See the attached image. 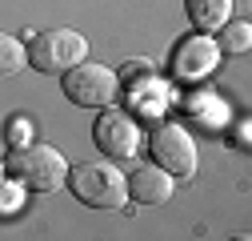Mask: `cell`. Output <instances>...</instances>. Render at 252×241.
<instances>
[{
    "label": "cell",
    "mask_w": 252,
    "mask_h": 241,
    "mask_svg": "<svg viewBox=\"0 0 252 241\" xmlns=\"http://www.w3.org/2000/svg\"><path fill=\"white\" fill-rule=\"evenodd\" d=\"M92 141H96V149H100L104 157L132 161L140 153V145H144V133H140V125H136L132 113H124V109H100L96 129H92Z\"/></svg>",
    "instance_id": "cell-7"
},
{
    "label": "cell",
    "mask_w": 252,
    "mask_h": 241,
    "mask_svg": "<svg viewBox=\"0 0 252 241\" xmlns=\"http://www.w3.org/2000/svg\"><path fill=\"white\" fill-rule=\"evenodd\" d=\"M148 153L156 165H164L172 177H196V165H200V153H196V141L192 133H188L184 125H172V120H164V125H156L148 133Z\"/></svg>",
    "instance_id": "cell-5"
},
{
    "label": "cell",
    "mask_w": 252,
    "mask_h": 241,
    "mask_svg": "<svg viewBox=\"0 0 252 241\" xmlns=\"http://www.w3.org/2000/svg\"><path fill=\"white\" fill-rule=\"evenodd\" d=\"M8 145H12V149L32 145V125H28L24 117H12V120H8Z\"/></svg>",
    "instance_id": "cell-12"
},
{
    "label": "cell",
    "mask_w": 252,
    "mask_h": 241,
    "mask_svg": "<svg viewBox=\"0 0 252 241\" xmlns=\"http://www.w3.org/2000/svg\"><path fill=\"white\" fill-rule=\"evenodd\" d=\"M20 189H24V181H16L12 173L4 177V213H12V209L20 205Z\"/></svg>",
    "instance_id": "cell-13"
},
{
    "label": "cell",
    "mask_w": 252,
    "mask_h": 241,
    "mask_svg": "<svg viewBox=\"0 0 252 241\" xmlns=\"http://www.w3.org/2000/svg\"><path fill=\"white\" fill-rule=\"evenodd\" d=\"M128 189H132V201L136 205H164L176 189V177L164 169V165H144V169H132L128 177Z\"/></svg>",
    "instance_id": "cell-8"
},
{
    "label": "cell",
    "mask_w": 252,
    "mask_h": 241,
    "mask_svg": "<svg viewBox=\"0 0 252 241\" xmlns=\"http://www.w3.org/2000/svg\"><path fill=\"white\" fill-rule=\"evenodd\" d=\"M88 60V40L76 33V28H48V33H36L32 44H28V65L36 73L48 77H64L68 69L84 65Z\"/></svg>",
    "instance_id": "cell-3"
},
{
    "label": "cell",
    "mask_w": 252,
    "mask_h": 241,
    "mask_svg": "<svg viewBox=\"0 0 252 241\" xmlns=\"http://www.w3.org/2000/svg\"><path fill=\"white\" fill-rule=\"evenodd\" d=\"M60 88H64V97L76 105V109H108L120 93V77L104 65H92V60H84V65L68 69L64 77H60Z\"/></svg>",
    "instance_id": "cell-4"
},
{
    "label": "cell",
    "mask_w": 252,
    "mask_h": 241,
    "mask_svg": "<svg viewBox=\"0 0 252 241\" xmlns=\"http://www.w3.org/2000/svg\"><path fill=\"white\" fill-rule=\"evenodd\" d=\"M24 65H28V48H24L16 37H0V73H4V77H16Z\"/></svg>",
    "instance_id": "cell-10"
},
{
    "label": "cell",
    "mask_w": 252,
    "mask_h": 241,
    "mask_svg": "<svg viewBox=\"0 0 252 241\" xmlns=\"http://www.w3.org/2000/svg\"><path fill=\"white\" fill-rule=\"evenodd\" d=\"M4 169L16 177V181H24V189H32V193H52V189H60L68 181V165H64V157H60V149H52V145H24V149H12L8 153V161H4Z\"/></svg>",
    "instance_id": "cell-2"
},
{
    "label": "cell",
    "mask_w": 252,
    "mask_h": 241,
    "mask_svg": "<svg viewBox=\"0 0 252 241\" xmlns=\"http://www.w3.org/2000/svg\"><path fill=\"white\" fill-rule=\"evenodd\" d=\"M184 12L200 33H216L232 20V0H184Z\"/></svg>",
    "instance_id": "cell-9"
},
{
    "label": "cell",
    "mask_w": 252,
    "mask_h": 241,
    "mask_svg": "<svg viewBox=\"0 0 252 241\" xmlns=\"http://www.w3.org/2000/svg\"><path fill=\"white\" fill-rule=\"evenodd\" d=\"M220 56H224V44H220L212 33H188L176 48H172V77L184 84H200L220 69Z\"/></svg>",
    "instance_id": "cell-6"
},
{
    "label": "cell",
    "mask_w": 252,
    "mask_h": 241,
    "mask_svg": "<svg viewBox=\"0 0 252 241\" xmlns=\"http://www.w3.org/2000/svg\"><path fill=\"white\" fill-rule=\"evenodd\" d=\"M68 189L76 193V201L92 205V209H120L124 201L132 197L128 189V177L120 173V165L108 157V161H84V165H72L68 173Z\"/></svg>",
    "instance_id": "cell-1"
},
{
    "label": "cell",
    "mask_w": 252,
    "mask_h": 241,
    "mask_svg": "<svg viewBox=\"0 0 252 241\" xmlns=\"http://www.w3.org/2000/svg\"><path fill=\"white\" fill-rule=\"evenodd\" d=\"M220 44H224V52H248L252 48V24L248 20H228Z\"/></svg>",
    "instance_id": "cell-11"
}]
</instances>
